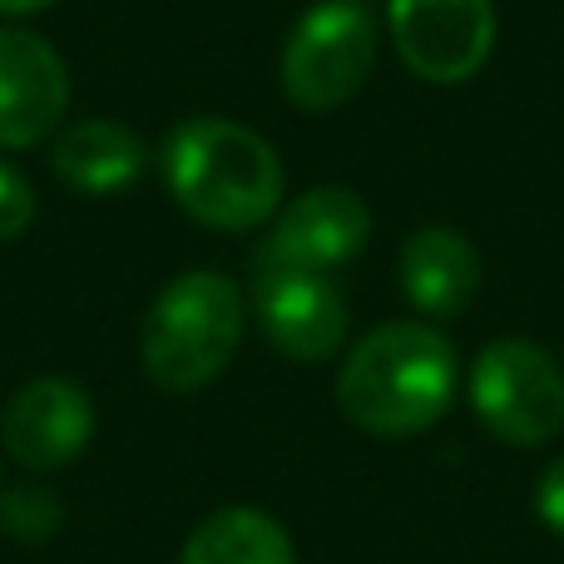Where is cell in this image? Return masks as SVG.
I'll return each mask as SVG.
<instances>
[{
    "label": "cell",
    "mask_w": 564,
    "mask_h": 564,
    "mask_svg": "<svg viewBox=\"0 0 564 564\" xmlns=\"http://www.w3.org/2000/svg\"><path fill=\"white\" fill-rule=\"evenodd\" d=\"M164 184L188 218L218 234L278 218L282 208V159L258 129L234 119L198 115L169 134L164 144Z\"/></svg>",
    "instance_id": "cell-1"
},
{
    "label": "cell",
    "mask_w": 564,
    "mask_h": 564,
    "mask_svg": "<svg viewBox=\"0 0 564 564\" xmlns=\"http://www.w3.org/2000/svg\"><path fill=\"white\" fill-rule=\"evenodd\" d=\"M456 397V347L436 327L387 322L351 347L337 401L371 436H416L436 426Z\"/></svg>",
    "instance_id": "cell-2"
},
{
    "label": "cell",
    "mask_w": 564,
    "mask_h": 564,
    "mask_svg": "<svg viewBox=\"0 0 564 564\" xmlns=\"http://www.w3.org/2000/svg\"><path fill=\"white\" fill-rule=\"evenodd\" d=\"M243 292L224 273H178L144 317V371L164 391H198L234 361Z\"/></svg>",
    "instance_id": "cell-3"
},
{
    "label": "cell",
    "mask_w": 564,
    "mask_h": 564,
    "mask_svg": "<svg viewBox=\"0 0 564 564\" xmlns=\"http://www.w3.org/2000/svg\"><path fill=\"white\" fill-rule=\"evenodd\" d=\"M371 59H377V25H371L367 6L361 0H317L282 45V95L307 115H327L367 85Z\"/></svg>",
    "instance_id": "cell-4"
},
{
    "label": "cell",
    "mask_w": 564,
    "mask_h": 564,
    "mask_svg": "<svg viewBox=\"0 0 564 564\" xmlns=\"http://www.w3.org/2000/svg\"><path fill=\"white\" fill-rule=\"evenodd\" d=\"M470 406L506 446H545L564 426V371L540 341L500 337L470 367Z\"/></svg>",
    "instance_id": "cell-5"
},
{
    "label": "cell",
    "mask_w": 564,
    "mask_h": 564,
    "mask_svg": "<svg viewBox=\"0 0 564 564\" xmlns=\"http://www.w3.org/2000/svg\"><path fill=\"white\" fill-rule=\"evenodd\" d=\"M387 25L401 65L426 85H460L480 75L496 45L490 0H387Z\"/></svg>",
    "instance_id": "cell-6"
},
{
    "label": "cell",
    "mask_w": 564,
    "mask_h": 564,
    "mask_svg": "<svg viewBox=\"0 0 564 564\" xmlns=\"http://www.w3.org/2000/svg\"><path fill=\"white\" fill-rule=\"evenodd\" d=\"M253 312L263 337L292 361H327L347 341V302L337 282L268 253H253Z\"/></svg>",
    "instance_id": "cell-7"
},
{
    "label": "cell",
    "mask_w": 564,
    "mask_h": 564,
    "mask_svg": "<svg viewBox=\"0 0 564 564\" xmlns=\"http://www.w3.org/2000/svg\"><path fill=\"white\" fill-rule=\"evenodd\" d=\"M69 109V69L35 30H0V149H35Z\"/></svg>",
    "instance_id": "cell-8"
},
{
    "label": "cell",
    "mask_w": 564,
    "mask_h": 564,
    "mask_svg": "<svg viewBox=\"0 0 564 564\" xmlns=\"http://www.w3.org/2000/svg\"><path fill=\"white\" fill-rule=\"evenodd\" d=\"M95 436V401L69 377H35L10 397L0 416L6 456L30 470L69 466Z\"/></svg>",
    "instance_id": "cell-9"
},
{
    "label": "cell",
    "mask_w": 564,
    "mask_h": 564,
    "mask_svg": "<svg viewBox=\"0 0 564 564\" xmlns=\"http://www.w3.org/2000/svg\"><path fill=\"white\" fill-rule=\"evenodd\" d=\"M367 238H371L367 204L351 188L327 184V188H307L288 208H278V224L258 253L332 278L337 268H347L367 248Z\"/></svg>",
    "instance_id": "cell-10"
},
{
    "label": "cell",
    "mask_w": 564,
    "mask_h": 564,
    "mask_svg": "<svg viewBox=\"0 0 564 564\" xmlns=\"http://www.w3.org/2000/svg\"><path fill=\"white\" fill-rule=\"evenodd\" d=\"M397 282L426 317H460L480 292V253L456 228H416L401 243Z\"/></svg>",
    "instance_id": "cell-11"
},
{
    "label": "cell",
    "mask_w": 564,
    "mask_h": 564,
    "mask_svg": "<svg viewBox=\"0 0 564 564\" xmlns=\"http://www.w3.org/2000/svg\"><path fill=\"white\" fill-rule=\"evenodd\" d=\"M144 144L134 129H124L119 119H75L69 129L55 134L50 164L75 194L85 198H109L124 194L129 184H139L144 174Z\"/></svg>",
    "instance_id": "cell-12"
},
{
    "label": "cell",
    "mask_w": 564,
    "mask_h": 564,
    "mask_svg": "<svg viewBox=\"0 0 564 564\" xmlns=\"http://www.w3.org/2000/svg\"><path fill=\"white\" fill-rule=\"evenodd\" d=\"M178 564H297L288 530L273 516L248 506H228L198 520Z\"/></svg>",
    "instance_id": "cell-13"
},
{
    "label": "cell",
    "mask_w": 564,
    "mask_h": 564,
    "mask_svg": "<svg viewBox=\"0 0 564 564\" xmlns=\"http://www.w3.org/2000/svg\"><path fill=\"white\" fill-rule=\"evenodd\" d=\"M59 520H65L59 500L45 496V490H35V486H10L6 496H0V530L25 540V545L50 540L59 530Z\"/></svg>",
    "instance_id": "cell-14"
},
{
    "label": "cell",
    "mask_w": 564,
    "mask_h": 564,
    "mask_svg": "<svg viewBox=\"0 0 564 564\" xmlns=\"http://www.w3.org/2000/svg\"><path fill=\"white\" fill-rule=\"evenodd\" d=\"M30 218H35V188L15 164L0 159V243L25 234Z\"/></svg>",
    "instance_id": "cell-15"
},
{
    "label": "cell",
    "mask_w": 564,
    "mask_h": 564,
    "mask_svg": "<svg viewBox=\"0 0 564 564\" xmlns=\"http://www.w3.org/2000/svg\"><path fill=\"white\" fill-rule=\"evenodd\" d=\"M535 510H540V520H545V530L564 535V460H555V466H550L545 476H540Z\"/></svg>",
    "instance_id": "cell-16"
},
{
    "label": "cell",
    "mask_w": 564,
    "mask_h": 564,
    "mask_svg": "<svg viewBox=\"0 0 564 564\" xmlns=\"http://www.w3.org/2000/svg\"><path fill=\"white\" fill-rule=\"evenodd\" d=\"M45 6H55V0H0V15H35Z\"/></svg>",
    "instance_id": "cell-17"
}]
</instances>
